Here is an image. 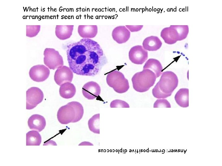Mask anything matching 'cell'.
<instances>
[{
    "mask_svg": "<svg viewBox=\"0 0 222 166\" xmlns=\"http://www.w3.org/2000/svg\"><path fill=\"white\" fill-rule=\"evenodd\" d=\"M67 60L73 73L81 76L98 74L107 63L99 44L89 38H82L67 46Z\"/></svg>",
    "mask_w": 222,
    "mask_h": 166,
    "instance_id": "obj_1",
    "label": "cell"
},
{
    "mask_svg": "<svg viewBox=\"0 0 222 166\" xmlns=\"http://www.w3.org/2000/svg\"><path fill=\"white\" fill-rule=\"evenodd\" d=\"M161 74L159 81L152 91L153 96L158 99L170 96L178 84V77L173 72L166 71Z\"/></svg>",
    "mask_w": 222,
    "mask_h": 166,
    "instance_id": "obj_2",
    "label": "cell"
},
{
    "mask_svg": "<svg viewBox=\"0 0 222 166\" xmlns=\"http://www.w3.org/2000/svg\"><path fill=\"white\" fill-rule=\"evenodd\" d=\"M84 113L81 104L77 101H72L59 108L57 113V118L62 124L75 123L82 119Z\"/></svg>",
    "mask_w": 222,
    "mask_h": 166,
    "instance_id": "obj_3",
    "label": "cell"
},
{
    "mask_svg": "<svg viewBox=\"0 0 222 166\" xmlns=\"http://www.w3.org/2000/svg\"><path fill=\"white\" fill-rule=\"evenodd\" d=\"M156 78L155 74L152 71L143 69L133 76L131 80L133 87L138 92H145L154 85Z\"/></svg>",
    "mask_w": 222,
    "mask_h": 166,
    "instance_id": "obj_4",
    "label": "cell"
},
{
    "mask_svg": "<svg viewBox=\"0 0 222 166\" xmlns=\"http://www.w3.org/2000/svg\"><path fill=\"white\" fill-rule=\"evenodd\" d=\"M188 33V25H171L162 30L160 36L166 43L171 45L185 39Z\"/></svg>",
    "mask_w": 222,
    "mask_h": 166,
    "instance_id": "obj_5",
    "label": "cell"
},
{
    "mask_svg": "<svg viewBox=\"0 0 222 166\" xmlns=\"http://www.w3.org/2000/svg\"><path fill=\"white\" fill-rule=\"evenodd\" d=\"M106 80L108 85L119 93L126 92L130 87L128 80L121 72L117 70L109 73L107 75Z\"/></svg>",
    "mask_w": 222,
    "mask_h": 166,
    "instance_id": "obj_6",
    "label": "cell"
},
{
    "mask_svg": "<svg viewBox=\"0 0 222 166\" xmlns=\"http://www.w3.org/2000/svg\"><path fill=\"white\" fill-rule=\"evenodd\" d=\"M44 63L50 69L54 70L63 65L62 56L58 51L51 48H46L44 51Z\"/></svg>",
    "mask_w": 222,
    "mask_h": 166,
    "instance_id": "obj_7",
    "label": "cell"
},
{
    "mask_svg": "<svg viewBox=\"0 0 222 166\" xmlns=\"http://www.w3.org/2000/svg\"><path fill=\"white\" fill-rule=\"evenodd\" d=\"M43 94L36 87H32L26 91V109L30 110L35 107L43 100Z\"/></svg>",
    "mask_w": 222,
    "mask_h": 166,
    "instance_id": "obj_8",
    "label": "cell"
},
{
    "mask_svg": "<svg viewBox=\"0 0 222 166\" xmlns=\"http://www.w3.org/2000/svg\"><path fill=\"white\" fill-rule=\"evenodd\" d=\"M129 58L133 63L142 64L147 59L148 53L142 46L137 45L132 47L129 51Z\"/></svg>",
    "mask_w": 222,
    "mask_h": 166,
    "instance_id": "obj_9",
    "label": "cell"
},
{
    "mask_svg": "<svg viewBox=\"0 0 222 166\" xmlns=\"http://www.w3.org/2000/svg\"><path fill=\"white\" fill-rule=\"evenodd\" d=\"M73 77V72L70 67L63 65L57 68L56 70L54 80L58 85L60 86L66 82L71 83Z\"/></svg>",
    "mask_w": 222,
    "mask_h": 166,
    "instance_id": "obj_10",
    "label": "cell"
},
{
    "mask_svg": "<svg viewBox=\"0 0 222 166\" xmlns=\"http://www.w3.org/2000/svg\"><path fill=\"white\" fill-rule=\"evenodd\" d=\"M50 73L49 69L43 65H38L32 67L30 69L29 74L33 81L42 82L45 81L48 77Z\"/></svg>",
    "mask_w": 222,
    "mask_h": 166,
    "instance_id": "obj_11",
    "label": "cell"
},
{
    "mask_svg": "<svg viewBox=\"0 0 222 166\" xmlns=\"http://www.w3.org/2000/svg\"><path fill=\"white\" fill-rule=\"evenodd\" d=\"M101 89L99 85L93 81H89L83 86L82 92L84 97L88 100L97 98L100 94Z\"/></svg>",
    "mask_w": 222,
    "mask_h": 166,
    "instance_id": "obj_12",
    "label": "cell"
},
{
    "mask_svg": "<svg viewBox=\"0 0 222 166\" xmlns=\"http://www.w3.org/2000/svg\"><path fill=\"white\" fill-rule=\"evenodd\" d=\"M130 33L125 26L116 27L113 30L112 35L113 39L118 44H122L127 41L130 37Z\"/></svg>",
    "mask_w": 222,
    "mask_h": 166,
    "instance_id": "obj_13",
    "label": "cell"
},
{
    "mask_svg": "<svg viewBox=\"0 0 222 166\" xmlns=\"http://www.w3.org/2000/svg\"><path fill=\"white\" fill-rule=\"evenodd\" d=\"M28 125L30 129L40 132L44 128L46 121L43 116L37 114H34L28 119Z\"/></svg>",
    "mask_w": 222,
    "mask_h": 166,
    "instance_id": "obj_14",
    "label": "cell"
},
{
    "mask_svg": "<svg viewBox=\"0 0 222 166\" xmlns=\"http://www.w3.org/2000/svg\"><path fill=\"white\" fill-rule=\"evenodd\" d=\"M162 43L157 36H151L146 38L142 42V47L146 50L155 51L161 47Z\"/></svg>",
    "mask_w": 222,
    "mask_h": 166,
    "instance_id": "obj_15",
    "label": "cell"
},
{
    "mask_svg": "<svg viewBox=\"0 0 222 166\" xmlns=\"http://www.w3.org/2000/svg\"><path fill=\"white\" fill-rule=\"evenodd\" d=\"M97 25H79L78 32L79 35L84 38H91L95 37L97 34Z\"/></svg>",
    "mask_w": 222,
    "mask_h": 166,
    "instance_id": "obj_16",
    "label": "cell"
},
{
    "mask_svg": "<svg viewBox=\"0 0 222 166\" xmlns=\"http://www.w3.org/2000/svg\"><path fill=\"white\" fill-rule=\"evenodd\" d=\"M73 27L74 25H56V35L60 40L68 39L72 34Z\"/></svg>",
    "mask_w": 222,
    "mask_h": 166,
    "instance_id": "obj_17",
    "label": "cell"
},
{
    "mask_svg": "<svg viewBox=\"0 0 222 166\" xmlns=\"http://www.w3.org/2000/svg\"><path fill=\"white\" fill-rule=\"evenodd\" d=\"M175 100L178 105L183 108L189 106V89L181 88L176 93L175 96Z\"/></svg>",
    "mask_w": 222,
    "mask_h": 166,
    "instance_id": "obj_18",
    "label": "cell"
},
{
    "mask_svg": "<svg viewBox=\"0 0 222 166\" xmlns=\"http://www.w3.org/2000/svg\"><path fill=\"white\" fill-rule=\"evenodd\" d=\"M76 92V88L73 84L70 82L64 83L60 86L59 93L62 97L69 99L75 95Z\"/></svg>",
    "mask_w": 222,
    "mask_h": 166,
    "instance_id": "obj_19",
    "label": "cell"
},
{
    "mask_svg": "<svg viewBox=\"0 0 222 166\" xmlns=\"http://www.w3.org/2000/svg\"><path fill=\"white\" fill-rule=\"evenodd\" d=\"M148 69L153 72L156 75V78L159 77L162 73L163 69L160 62L158 60L150 58L146 62L143 69Z\"/></svg>",
    "mask_w": 222,
    "mask_h": 166,
    "instance_id": "obj_20",
    "label": "cell"
},
{
    "mask_svg": "<svg viewBox=\"0 0 222 166\" xmlns=\"http://www.w3.org/2000/svg\"><path fill=\"white\" fill-rule=\"evenodd\" d=\"M27 146H39L42 138L39 132L35 130L30 131L26 133Z\"/></svg>",
    "mask_w": 222,
    "mask_h": 166,
    "instance_id": "obj_21",
    "label": "cell"
},
{
    "mask_svg": "<svg viewBox=\"0 0 222 166\" xmlns=\"http://www.w3.org/2000/svg\"><path fill=\"white\" fill-rule=\"evenodd\" d=\"M100 114L94 115L88 120V125L90 131L97 134H100Z\"/></svg>",
    "mask_w": 222,
    "mask_h": 166,
    "instance_id": "obj_22",
    "label": "cell"
},
{
    "mask_svg": "<svg viewBox=\"0 0 222 166\" xmlns=\"http://www.w3.org/2000/svg\"><path fill=\"white\" fill-rule=\"evenodd\" d=\"M40 25H26V36L33 37L37 35L40 30Z\"/></svg>",
    "mask_w": 222,
    "mask_h": 166,
    "instance_id": "obj_23",
    "label": "cell"
},
{
    "mask_svg": "<svg viewBox=\"0 0 222 166\" xmlns=\"http://www.w3.org/2000/svg\"><path fill=\"white\" fill-rule=\"evenodd\" d=\"M111 108H130L128 104L120 100L116 99L112 101L110 104Z\"/></svg>",
    "mask_w": 222,
    "mask_h": 166,
    "instance_id": "obj_24",
    "label": "cell"
},
{
    "mask_svg": "<svg viewBox=\"0 0 222 166\" xmlns=\"http://www.w3.org/2000/svg\"><path fill=\"white\" fill-rule=\"evenodd\" d=\"M171 108L170 103L166 99L160 98L156 100L154 104V108Z\"/></svg>",
    "mask_w": 222,
    "mask_h": 166,
    "instance_id": "obj_25",
    "label": "cell"
},
{
    "mask_svg": "<svg viewBox=\"0 0 222 166\" xmlns=\"http://www.w3.org/2000/svg\"><path fill=\"white\" fill-rule=\"evenodd\" d=\"M126 27L131 32H137L141 30L143 25H126Z\"/></svg>",
    "mask_w": 222,
    "mask_h": 166,
    "instance_id": "obj_26",
    "label": "cell"
},
{
    "mask_svg": "<svg viewBox=\"0 0 222 166\" xmlns=\"http://www.w3.org/2000/svg\"><path fill=\"white\" fill-rule=\"evenodd\" d=\"M78 145L79 146H93V145L91 143L87 142V141H84L80 143Z\"/></svg>",
    "mask_w": 222,
    "mask_h": 166,
    "instance_id": "obj_27",
    "label": "cell"
}]
</instances>
